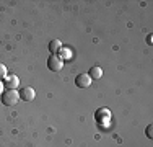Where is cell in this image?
<instances>
[{
  "label": "cell",
  "mask_w": 153,
  "mask_h": 147,
  "mask_svg": "<svg viewBox=\"0 0 153 147\" xmlns=\"http://www.w3.org/2000/svg\"><path fill=\"white\" fill-rule=\"evenodd\" d=\"M20 100V93L16 90H5L2 93V103L5 106H15Z\"/></svg>",
  "instance_id": "1"
},
{
  "label": "cell",
  "mask_w": 153,
  "mask_h": 147,
  "mask_svg": "<svg viewBox=\"0 0 153 147\" xmlns=\"http://www.w3.org/2000/svg\"><path fill=\"white\" fill-rule=\"evenodd\" d=\"M64 67V61H62V57L59 56H49V59H47V69L52 72H59L60 69Z\"/></svg>",
  "instance_id": "2"
},
{
  "label": "cell",
  "mask_w": 153,
  "mask_h": 147,
  "mask_svg": "<svg viewBox=\"0 0 153 147\" xmlns=\"http://www.w3.org/2000/svg\"><path fill=\"white\" fill-rule=\"evenodd\" d=\"M75 83H76V87H80V88H88L91 85V77H90L88 74H78L76 79H75Z\"/></svg>",
  "instance_id": "3"
},
{
  "label": "cell",
  "mask_w": 153,
  "mask_h": 147,
  "mask_svg": "<svg viewBox=\"0 0 153 147\" xmlns=\"http://www.w3.org/2000/svg\"><path fill=\"white\" fill-rule=\"evenodd\" d=\"M34 97H36V92H34V88H33V87H25V88H21L20 98H23L25 101H33V100H34Z\"/></svg>",
  "instance_id": "4"
},
{
  "label": "cell",
  "mask_w": 153,
  "mask_h": 147,
  "mask_svg": "<svg viewBox=\"0 0 153 147\" xmlns=\"http://www.w3.org/2000/svg\"><path fill=\"white\" fill-rule=\"evenodd\" d=\"M3 85L7 87V90H15V88L20 85V80H18L16 75H7Z\"/></svg>",
  "instance_id": "5"
},
{
  "label": "cell",
  "mask_w": 153,
  "mask_h": 147,
  "mask_svg": "<svg viewBox=\"0 0 153 147\" xmlns=\"http://www.w3.org/2000/svg\"><path fill=\"white\" fill-rule=\"evenodd\" d=\"M109 116H111V113H109L106 108H101V110H98V111H96V116H94V118H96V121L100 124H103L104 121L109 119Z\"/></svg>",
  "instance_id": "6"
},
{
  "label": "cell",
  "mask_w": 153,
  "mask_h": 147,
  "mask_svg": "<svg viewBox=\"0 0 153 147\" xmlns=\"http://www.w3.org/2000/svg\"><path fill=\"white\" fill-rule=\"evenodd\" d=\"M60 49H62V43L59 41V39H52V41L49 43V51L54 54V56H56Z\"/></svg>",
  "instance_id": "7"
},
{
  "label": "cell",
  "mask_w": 153,
  "mask_h": 147,
  "mask_svg": "<svg viewBox=\"0 0 153 147\" xmlns=\"http://www.w3.org/2000/svg\"><path fill=\"white\" fill-rule=\"evenodd\" d=\"M88 75L91 77V80H98V79L103 77V69L98 67V65H94V67H91V70H90Z\"/></svg>",
  "instance_id": "8"
},
{
  "label": "cell",
  "mask_w": 153,
  "mask_h": 147,
  "mask_svg": "<svg viewBox=\"0 0 153 147\" xmlns=\"http://www.w3.org/2000/svg\"><path fill=\"white\" fill-rule=\"evenodd\" d=\"M7 77V67L3 64H0V80H3Z\"/></svg>",
  "instance_id": "9"
},
{
  "label": "cell",
  "mask_w": 153,
  "mask_h": 147,
  "mask_svg": "<svg viewBox=\"0 0 153 147\" xmlns=\"http://www.w3.org/2000/svg\"><path fill=\"white\" fill-rule=\"evenodd\" d=\"M62 54H64V57H67V59H70L72 56H70V52H68L67 49H62Z\"/></svg>",
  "instance_id": "10"
},
{
  "label": "cell",
  "mask_w": 153,
  "mask_h": 147,
  "mask_svg": "<svg viewBox=\"0 0 153 147\" xmlns=\"http://www.w3.org/2000/svg\"><path fill=\"white\" fill-rule=\"evenodd\" d=\"M147 136H148V137H153V134H152V126L147 128Z\"/></svg>",
  "instance_id": "11"
},
{
  "label": "cell",
  "mask_w": 153,
  "mask_h": 147,
  "mask_svg": "<svg viewBox=\"0 0 153 147\" xmlns=\"http://www.w3.org/2000/svg\"><path fill=\"white\" fill-rule=\"evenodd\" d=\"M2 93H3V83L0 82V95H2Z\"/></svg>",
  "instance_id": "12"
}]
</instances>
